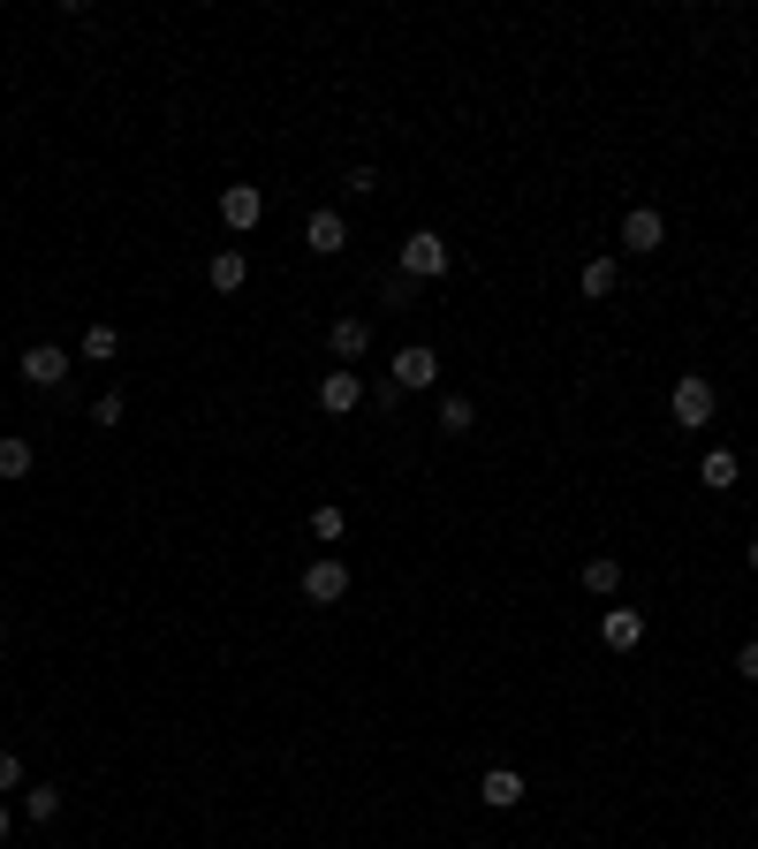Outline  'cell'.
Here are the masks:
<instances>
[{"label":"cell","mask_w":758,"mask_h":849,"mask_svg":"<svg viewBox=\"0 0 758 849\" xmlns=\"http://www.w3.org/2000/svg\"><path fill=\"white\" fill-rule=\"evenodd\" d=\"M448 266H456V251H448V243H440L432 228H418V236H402V273H410V281H440Z\"/></svg>","instance_id":"1"},{"label":"cell","mask_w":758,"mask_h":849,"mask_svg":"<svg viewBox=\"0 0 758 849\" xmlns=\"http://www.w3.org/2000/svg\"><path fill=\"white\" fill-rule=\"evenodd\" d=\"M69 364H77V357H69L61 341H31V349L16 357V372H23L31 387H61V380H69Z\"/></svg>","instance_id":"2"},{"label":"cell","mask_w":758,"mask_h":849,"mask_svg":"<svg viewBox=\"0 0 758 849\" xmlns=\"http://www.w3.org/2000/svg\"><path fill=\"white\" fill-rule=\"evenodd\" d=\"M668 410H675V425H682V432H698V425H714V380H675Z\"/></svg>","instance_id":"3"},{"label":"cell","mask_w":758,"mask_h":849,"mask_svg":"<svg viewBox=\"0 0 758 849\" xmlns=\"http://www.w3.org/2000/svg\"><path fill=\"white\" fill-rule=\"evenodd\" d=\"M660 243H668V220H660L652 206H630V212H622V251L645 258V251H660Z\"/></svg>","instance_id":"4"},{"label":"cell","mask_w":758,"mask_h":849,"mask_svg":"<svg viewBox=\"0 0 758 849\" xmlns=\"http://www.w3.org/2000/svg\"><path fill=\"white\" fill-rule=\"evenodd\" d=\"M303 599H311V607H335V599H349V569L319 553V561L303 569Z\"/></svg>","instance_id":"5"},{"label":"cell","mask_w":758,"mask_h":849,"mask_svg":"<svg viewBox=\"0 0 758 849\" xmlns=\"http://www.w3.org/2000/svg\"><path fill=\"white\" fill-rule=\"evenodd\" d=\"M357 402H365V380H357L349 364H335V372L319 380V410H327V418H349Z\"/></svg>","instance_id":"6"},{"label":"cell","mask_w":758,"mask_h":849,"mask_svg":"<svg viewBox=\"0 0 758 849\" xmlns=\"http://www.w3.org/2000/svg\"><path fill=\"white\" fill-rule=\"evenodd\" d=\"M303 243H311V251H319V258L349 251V220H341L335 206H319V212H311V220H303Z\"/></svg>","instance_id":"7"},{"label":"cell","mask_w":758,"mask_h":849,"mask_svg":"<svg viewBox=\"0 0 758 849\" xmlns=\"http://www.w3.org/2000/svg\"><path fill=\"white\" fill-rule=\"evenodd\" d=\"M220 220L243 236V228H258V220H266V198H258L251 182H228V190H220Z\"/></svg>","instance_id":"8"},{"label":"cell","mask_w":758,"mask_h":849,"mask_svg":"<svg viewBox=\"0 0 758 849\" xmlns=\"http://www.w3.org/2000/svg\"><path fill=\"white\" fill-rule=\"evenodd\" d=\"M432 380H440V357H432L425 341L395 349V387H432Z\"/></svg>","instance_id":"9"},{"label":"cell","mask_w":758,"mask_h":849,"mask_svg":"<svg viewBox=\"0 0 758 849\" xmlns=\"http://www.w3.org/2000/svg\"><path fill=\"white\" fill-rule=\"evenodd\" d=\"M599 637H607L615 652H637V645H645V615H637V607H607V615H599Z\"/></svg>","instance_id":"10"},{"label":"cell","mask_w":758,"mask_h":849,"mask_svg":"<svg viewBox=\"0 0 758 849\" xmlns=\"http://www.w3.org/2000/svg\"><path fill=\"white\" fill-rule=\"evenodd\" d=\"M478 797H486L493 811H516L523 805V773H516V766H493V773L478 781Z\"/></svg>","instance_id":"11"},{"label":"cell","mask_w":758,"mask_h":849,"mask_svg":"<svg viewBox=\"0 0 758 849\" xmlns=\"http://www.w3.org/2000/svg\"><path fill=\"white\" fill-rule=\"evenodd\" d=\"M327 349H335L341 364H349V357H365V349H372V327H365V319H335V334H327Z\"/></svg>","instance_id":"12"},{"label":"cell","mask_w":758,"mask_h":849,"mask_svg":"<svg viewBox=\"0 0 758 849\" xmlns=\"http://www.w3.org/2000/svg\"><path fill=\"white\" fill-rule=\"evenodd\" d=\"M243 273H251V266H243V251H212V266H206V281L220 289V297H236V289H243Z\"/></svg>","instance_id":"13"},{"label":"cell","mask_w":758,"mask_h":849,"mask_svg":"<svg viewBox=\"0 0 758 849\" xmlns=\"http://www.w3.org/2000/svg\"><path fill=\"white\" fill-rule=\"evenodd\" d=\"M585 592H599V599L622 592V561H615V553H591L585 561Z\"/></svg>","instance_id":"14"},{"label":"cell","mask_w":758,"mask_h":849,"mask_svg":"<svg viewBox=\"0 0 758 849\" xmlns=\"http://www.w3.org/2000/svg\"><path fill=\"white\" fill-rule=\"evenodd\" d=\"M698 478H706V486H714V493H728V486H736V478H744V463H736V456H728V448H714V456H706V463H698Z\"/></svg>","instance_id":"15"},{"label":"cell","mask_w":758,"mask_h":849,"mask_svg":"<svg viewBox=\"0 0 758 849\" xmlns=\"http://www.w3.org/2000/svg\"><path fill=\"white\" fill-rule=\"evenodd\" d=\"M615 289H622V266H615V258H591L585 266V297H615Z\"/></svg>","instance_id":"16"},{"label":"cell","mask_w":758,"mask_h":849,"mask_svg":"<svg viewBox=\"0 0 758 849\" xmlns=\"http://www.w3.org/2000/svg\"><path fill=\"white\" fill-rule=\"evenodd\" d=\"M31 463H39V456H31V440H16V432H8V440H0V478H31Z\"/></svg>","instance_id":"17"},{"label":"cell","mask_w":758,"mask_h":849,"mask_svg":"<svg viewBox=\"0 0 758 849\" xmlns=\"http://www.w3.org/2000/svg\"><path fill=\"white\" fill-rule=\"evenodd\" d=\"M470 425H478V410H470L463 394H448V402H440V432H448V440H463Z\"/></svg>","instance_id":"18"},{"label":"cell","mask_w":758,"mask_h":849,"mask_svg":"<svg viewBox=\"0 0 758 849\" xmlns=\"http://www.w3.org/2000/svg\"><path fill=\"white\" fill-rule=\"evenodd\" d=\"M341 531H349V516H341V509H311V539H319V547H335Z\"/></svg>","instance_id":"19"},{"label":"cell","mask_w":758,"mask_h":849,"mask_svg":"<svg viewBox=\"0 0 758 849\" xmlns=\"http://www.w3.org/2000/svg\"><path fill=\"white\" fill-rule=\"evenodd\" d=\"M114 349H122V334H114V327H84V357H91V364H107Z\"/></svg>","instance_id":"20"},{"label":"cell","mask_w":758,"mask_h":849,"mask_svg":"<svg viewBox=\"0 0 758 849\" xmlns=\"http://www.w3.org/2000/svg\"><path fill=\"white\" fill-rule=\"evenodd\" d=\"M23 811H31V819H53V811H61V789H31Z\"/></svg>","instance_id":"21"},{"label":"cell","mask_w":758,"mask_h":849,"mask_svg":"<svg viewBox=\"0 0 758 849\" xmlns=\"http://www.w3.org/2000/svg\"><path fill=\"white\" fill-rule=\"evenodd\" d=\"M91 425H122V394H99V402H91Z\"/></svg>","instance_id":"22"},{"label":"cell","mask_w":758,"mask_h":849,"mask_svg":"<svg viewBox=\"0 0 758 849\" xmlns=\"http://www.w3.org/2000/svg\"><path fill=\"white\" fill-rule=\"evenodd\" d=\"M341 190H357V198H372V190H379V168H349V182H341Z\"/></svg>","instance_id":"23"},{"label":"cell","mask_w":758,"mask_h":849,"mask_svg":"<svg viewBox=\"0 0 758 849\" xmlns=\"http://www.w3.org/2000/svg\"><path fill=\"white\" fill-rule=\"evenodd\" d=\"M0 789H23V759L16 751H0Z\"/></svg>","instance_id":"24"},{"label":"cell","mask_w":758,"mask_h":849,"mask_svg":"<svg viewBox=\"0 0 758 849\" xmlns=\"http://www.w3.org/2000/svg\"><path fill=\"white\" fill-rule=\"evenodd\" d=\"M736 668H744V682H758V637L744 645V652H736Z\"/></svg>","instance_id":"25"},{"label":"cell","mask_w":758,"mask_h":849,"mask_svg":"<svg viewBox=\"0 0 758 849\" xmlns=\"http://www.w3.org/2000/svg\"><path fill=\"white\" fill-rule=\"evenodd\" d=\"M0 842H8V805H0Z\"/></svg>","instance_id":"26"},{"label":"cell","mask_w":758,"mask_h":849,"mask_svg":"<svg viewBox=\"0 0 758 849\" xmlns=\"http://www.w3.org/2000/svg\"><path fill=\"white\" fill-rule=\"evenodd\" d=\"M751 577H758V547H751Z\"/></svg>","instance_id":"27"},{"label":"cell","mask_w":758,"mask_h":849,"mask_svg":"<svg viewBox=\"0 0 758 849\" xmlns=\"http://www.w3.org/2000/svg\"><path fill=\"white\" fill-rule=\"evenodd\" d=\"M0 630H8V622H0Z\"/></svg>","instance_id":"28"}]
</instances>
